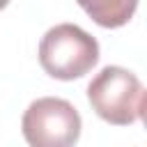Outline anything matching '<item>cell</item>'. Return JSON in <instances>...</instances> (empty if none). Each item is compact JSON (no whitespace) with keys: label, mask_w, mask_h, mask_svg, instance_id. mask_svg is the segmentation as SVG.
<instances>
[{"label":"cell","mask_w":147,"mask_h":147,"mask_svg":"<svg viewBox=\"0 0 147 147\" xmlns=\"http://www.w3.org/2000/svg\"><path fill=\"white\" fill-rule=\"evenodd\" d=\"M76 2L96 25L108 30L126 25L138 9V0H76Z\"/></svg>","instance_id":"cell-4"},{"label":"cell","mask_w":147,"mask_h":147,"mask_svg":"<svg viewBox=\"0 0 147 147\" xmlns=\"http://www.w3.org/2000/svg\"><path fill=\"white\" fill-rule=\"evenodd\" d=\"M80 129L78 110L60 96L34 99L21 117L23 138L32 147H71L78 142Z\"/></svg>","instance_id":"cell-3"},{"label":"cell","mask_w":147,"mask_h":147,"mask_svg":"<svg viewBox=\"0 0 147 147\" xmlns=\"http://www.w3.org/2000/svg\"><path fill=\"white\" fill-rule=\"evenodd\" d=\"M7 5H9V0H0V11H2V9L7 7Z\"/></svg>","instance_id":"cell-5"},{"label":"cell","mask_w":147,"mask_h":147,"mask_svg":"<svg viewBox=\"0 0 147 147\" xmlns=\"http://www.w3.org/2000/svg\"><path fill=\"white\" fill-rule=\"evenodd\" d=\"M87 101L103 122L113 126H129L145 117L147 92L133 71L108 64L90 80Z\"/></svg>","instance_id":"cell-1"},{"label":"cell","mask_w":147,"mask_h":147,"mask_svg":"<svg viewBox=\"0 0 147 147\" xmlns=\"http://www.w3.org/2000/svg\"><path fill=\"white\" fill-rule=\"evenodd\" d=\"M99 62V41L74 23H57L39 41V64L55 80H76Z\"/></svg>","instance_id":"cell-2"}]
</instances>
